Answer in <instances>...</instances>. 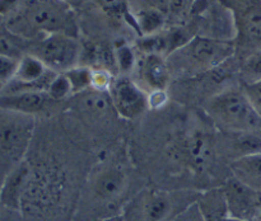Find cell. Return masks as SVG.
<instances>
[{
  "instance_id": "7402d4cb",
  "label": "cell",
  "mask_w": 261,
  "mask_h": 221,
  "mask_svg": "<svg viewBox=\"0 0 261 221\" xmlns=\"http://www.w3.org/2000/svg\"><path fill=\"white\" fill-rule=\"evenodd\" d=\"M115 60H116V66L124 75L133 71L137 65L134 50L126 43H121L120 46L115 47Z\"/></svg>"
},
{
  "instance_id": "2e32d148",
  "label": "cell",
  "mask_w": 261,
  "mask_h": 221,
  "mask_svg": "<svg viewBox=\"0 0 261 221\" xmlns=\"http://www.w3.org/2000/svg\"><path fill=\"white\" fill-rule=\"evenodd\" d=\"M133 15V27L143 36L155 35L163 30L168 15L155 8L130 7Z\"/></svg>"
},
{
  "instance_id": "4fadbf2b",
  "label": "cell",
  "mask_w": 261,
  "mask_h": 221,
  "mask_svg": "<svg viewBox=\"0 0 261 221\" xmlns=\"http://www.w3.org/2000/svg\"><path fill=\"white\" fill-rule=\"evenodd\" d=\"M59 102L54 101L46 91H17L0 94V109L27 116L50 113Z\"/></svg>"
},
{
  "instance_id": "d6a6232c",
  "label": "cell",
  "mask_w": 261,
  "mask_h": 221,
  "mask_svg": "<svg viewBox=\"0 0 261 221\" xmlns=\"http://www.w3.org/2000/svg\"><path fill=\"white\" fill-rule=\"evenodd\" d=\"M226 221H242V220H236V218H232V217H229V218H227Z\"/></svg>"
},
{
  "instance_id": "d4e9b609",
  "label": "cell",
  "mask_w": 261,
  "mask_h": 221,
  "mask_svg": "<svg viewBox=\"0 0 261 221\" xmlns=\"http://www.w3.org/2000/svg\"><path fill=\"white\" fill-rule=\"evenodd\" d=\"M115 76L107 69L92 68L91 76V89L97 91H109Z\"/></svg>"
},
{
  "instance_id": "1f68e13d",
  "label": "cell",
  "mask_w": 261,
  "mask_h": 221,
  "mask_svg": "<svg viewBox=\"0 0 261 221\" xmlns=\"http://www.w3.org/2000/svg\"><path fill=\"white\" fill-rule=\"evenodd\" d=\"M99 221H125V218L122 217L121 213L114 216H109V217H102Z\"/></svg>"
},
{
  "instance_id": "30bf717a",
  "label": "cell",
  "mask_w": 261,
  "mask_h": 221,
  "mask_svg": "<svg viewBox=\"0 0 261 221\" xmlns=\"http://www.w3.org/2000/svg\"><path fill=\"white\" fill-rule=\"evenodd\" d=\"M229 217L242 221L261 220V195L231 177L221 185Z\"/></svg>"
},
{
  "instance_id": "52a82bcc",
  "label": "cell",
  "mask_w": 261,
  "mask_h": 221,
  "mask_svg": "<svg viewBox=\"0 0 261 221\" xmlns=\"http://www.w3.org/2000/svg\"><path fill=\"white\" fill-rule=\"evenodd\" d=\"M232 12L239 43L250 53L261 50V0H222Z\"/></svg>"
},
{
  "instance_id": "9a60e30c",
  "label": "cell",
  "mask_w": 261,
  "mask_h": 221,
  "mask_svg": "<svg viewBox=\"0 0 261 221\" xmlns=\"http://www.w3.org/2000/svg\"><path fill=\"white\" fill-rule=\"evenodd\" d=\"M229 168L232 177L261 195V152L233 159Z\"/></svg>"
},
{
  "instance_id": "9c48e42d",
  "label": "cell",
  "mask_w": 261,
  "mask_h": 221,
  "mask_svg": "<svg viewBox=\"0 0 261 221\" xmlns=\"http://www.w3.org/2000/svg\"><path fill=\"white\" fill-rule=\"evenodd\" d=\"M127 190V175L119 165H102L91 178L93 200L114 211Z\"/></svg>"
},
{
  "instance_id": "836d02e7",
  "label": "cell",
  "mask_w": 261,
  "mask_h": 221,
  "mask_svg": "<svg viewBox=\"0 0 261 221\" xmlns=\"http://www.w3.org/2000/svg\"><path fill=\"white\" fill-rule=\"evenodd\" d=\"M3 23H4V18H3L2 15H0V25H2Z\"/></svg>"
},
{
  "instance_id": "ffe728a7",
  "label": "cell",
  "mask_w": 261,
  "mask_h": 221,
  "mask_svg": "<svg viewBox=\"0 0 261 221\" xmlns=\"http://www.w3.org/2000/svg\"><path fill=\"white\" fill-rule=\"evenodd\" d=\"M46 93L56 102H64L73 96V89H71L70 81L65 74H56L54 76L53 81L48 85Z\"/></svg>"
},
{
  "instance_id": "7c38bea8",
  "label": "cell",
  "mask_w": 261,
  "mask_h": 221,
  "mask_svg": "<svg viewBox=\"0 0 261 221\" xmlns=\"http://www.w3.org/2000/svg\"><path fill=\"white\" fill-rule=\"evenodd\" d=\"M213 141L201 131H193L182 137L175 152L182 163L195 172H203L213 156Z\"/></svg>"
},
{
  "instance_id": "484cf974",
  "label": "cell",
  "mask_w": 261,
  "mask_h": 221,
  "mask_svg": "<svg viewBox=\"0 0 261 221\" xmlns=\"http://www.w3.org/2000/svg\"><path fill=\"white\" fill-rule=\"evenodd\" d=\"M17 58L9 57V56L0 55V84L5 86L14 79L15 73L18 69Z\"/></svg>"
},
{
  "instance_id": "8992f818",
  "label": "cell",
  "mask_w": 261,
  "mask_h": 221,
  "mask_svg": "<svg viewBox=\"0 0 261 221\" xmlns=\"http://www.w3.org/2000/svg\"><path fill=\"white\" fill-rule=\"evenodd\" d=\"M30 53L40 58L48 70L64 74L79 65L82 45L74 36L53 33L35 43Z\"/></svg>"
},
{
  "instance_id": "277c9868",
  "label": "cell",
  "mask_w": 261,
  "mask_h": 221,
  "mask_svg": "<svg viewBox=\"0 0 261 221\" xmlns=\"http://www.w3.org/2000/svg\"><path fill=\"white\" fill-rule=\"evenodd\" d=\"M236 51L234 41H222L205 36H194L188 43L171 53L168 65L189 75L212 71L231 58Z\"/></svg>"
},
{
  "instance_id": "44dd1931",
  "label": "cell",
  "mask_w": 261,
  "mask_h": 221,
  "mask_svg": "<svg viewBox=\"0 0 261 221\" xmlns=\"http://www.w3.org/2000/svg\"><path fill=\"white\" fill-rule=\"evenodd\" d=\"M98 7L111 17H122L132 24L133 17L130 12V0H96Z\"/></svg>"
},
{
  "instance_id": "6da1fadb",
  "label": "cell",
  "mask_w": 261,
  "mask_h": 221,
  "mask_svg": "<svg viewBox=\"0 0 261 221\" xmlns=\"http://www.w3.org/2000/svg\"><path fill=\"white\" fill-rule=\"evenodd\" d=\"M5 25L23 40L53 33L76 37L75 15L65 0H19Z\"/></svg>"
},
{
  "instance_id": "d590c367",
  "label": "cell",
  "mask_w": 261,
  "mask_h": 221,
  "mask_svg": "<svg viewBox=\"0 0 261 221\" xmlns=\"http://www.w3.org/2000/svg\"><path fill=\"white\" fill-rule=\"evenodd\" d=\"M65 2H68V0H65Z\"/></svg>"
},
{
  "instance_id": "5b68a950",
  "label": "cell",
  "mask_w": 261,
  "mask_h": 221,
  "mask_svg": "<svg viewBox=\"0 0 261 221\" xmlns=\"http://www.w3.org/2000/svg\"><path fill=\"white\" fill-rule=\"evenodd\" d=\"M35 131V117L0 109V184L24 162Z\"/></svg>"
},
{
  "instance_id": "ac0fdd59",
  "label": "cell",
  "mask_w": 261,
  "mask_h": 221,
  "mask_svg": "<svg viewBox=\"0 0 261 221\" xmlns=\"http://www.w3.org/2000/svg\"><path fill=\"white\" fill-rule=\"evenodd\" d=\"M23 38L10 32L3 23L0 25V55L20 60L25 55L23 52Z\"/></svg>"
},
{
  "instance_id": "e575fe53",
  "label": "cell",
  "mask_w": 261,
  "mask_h": 221,
  "mask_svg": "<svg viewBox=\"0 0 261 221\" xmlns=\"http://www.w3.org/2000/svg\"><path fill=\"white\" fill-rule=\"evenodd\" d=\"M3 89H4V86H3V85H2V84H0V94H2Z\"/></svg>"
},
{
  "instance_id": "603a6c76",
  "label": "cell",
  "mask_w": 261,
  "mask_h": 221,
  "mask_svg": "<svg viewBox=\"0 0 261 221\" xmlns=\"http://www.w3.org/2000/svg\"><path fill=\"white\" fill-rule=\"evenodd\" d=\"M242 75L245 83H254L261 80V50L246 56L242 64Z\"/></svg>"
},
{
  "instance_id": "f546056e",
  "label": "cell",
  "mask_w": 261,
  "mask_h": 221,
  "mask_svg": "<svg viewBox=\"0 0 261 221\" xmlns=\"http://www.w3.org/2000/svg\"><path fill=\"white\" fill-rule=\"evenodd\" d=\"M135 7H150L161 10L168 15V7H170V0H137Z\"/></svg>"
},
{
  "instance_id": "3957f363",
  "label": "cell",
  "mask_w": 261,
  "mask_h": 221,
  "mask_svg": "<svg viewBox=\"0 0 261 221\" xmlns=\"http://www.w3.org/2000/svg\"><path fill=\"white\" fill-rule=\"evenodd\" d=\"M213 123L224 132L261 131V117L242 89H224L204 106Z\"/></svg>"
},
{
  "instance_id": "ba28073f",
  "label": "cell",
  "mask_w": 261,
  "mask_h": 221,
  "mask_svg": "<svg viewBox=\"0 0 261 221\" xmlns=\"http://www.w3.org/2000/svg\"><path fill=\"white\" fill-rule=\"evenodd\" d=\"M112 108L125 119H135L148 109V93L127 75L115 78L109 89Z\"/></svg>"
},
{
  "instance_id": "7a4b0ae2",
  "label": "cell",
  "mask_w": 261,
  "mask_h": 221,
  "mask_svg": "<svg viewBox=\"0 0 261 221\" xmlns=\"http://www.w3.org/2000/svg\"><path fill=\"white\" fill-rule=\"evenodd\" d=\"M194 191L143 190L122 207L125 221H172L198 201Z\"/></svg>"
},
{
  "instance_id": "8fae6325",
  "label": "cell",
  "mask_w": 261,
  "mask_h": 221,
  "mask_svg": "<svg viewBox=\"0 0 261 221\" xmlns=\"http://www.w3.org/2000/svg\"><path fill=\"white\" fill-rule=\"evenodd\" d=\"M137 81L147 93L153 90H167L170 85L171 71L168 61L165 56L155 53H143L135 65Z\"/></svg>"
},
{
  "instance_id": "f1b7e54d",
  "label": "cell",
  "mask_w": 261,
  "mask_h": 221,
  "mask_svg": "<svg viewBox=\"0 0 261 221\" xmlns=\"http://www.w3.org/2000/svg\"><path fill=\"white\" fill-rule=\"evenodd\" d=\"M172 221H205L200 210L198 207V203H193L190 207L186 208L184 212H181L177 217L173 218Z\"/></svg>"
},
{
  "instance_id": "83f0119b",
  "label": "cell",
  "mask_w": 261,
  "mask_h": 221,
  "mask_svg": "<svg viewBox=\"0 0 261 221\" xmlns=\"http://www.w3.org/2000/svg\"><path fill=\"white\" fill-rule=\"evenodd\" d=\"M167 90H153L148 93V108L160 109L167 103Z\"/></svg>"
},
{
  "instance_id": "4316f807",
  "label": "cell",
  "mask_w": 261,
  "mask_h": 221,
  "mask_svg": "<svg viewBox=\"0 0 261 221\" xmlns=\"http://www.w3.org/2000/svg\"><path fill=\"white\" fill-rule=\"evenodd\" d=\"M242 90L245 91L249 101L251 102L254 108L261 117V80L254 81V83H245Z\"/></svg>"
},
{
  "instance_id": "e0dca14e",
  "label": "cell",
  "mask_w": 261,
  "mask_h": 221,
  "mask_svg": "<svg viewBox=\"0 0 261 221\" xmlns=\"http://www.w3.org/2000/svg\"><path fill=\"white\" fill-rule=\"evenodd\" d=\"M196 203L205 221H226L229 218L226 198L221 187L200 193Z\"/></svg>"
},
{
  "instance_id": "4dcf8cb0",
  "label": "cell",
  "mask_w": 261,
  "mask_h": 221,
  "mask_svg": "<svg viewBox=\"0 0 261 221\" xmlns=\"http://www.w3.org/2000/svg\"><path fill=\"white\" fill-rule=\"evenodd\" d=\"M19 0H0V15L3 18L8 17L17 9Z\"/></svg>"
},
{
  "instance_id": "cb8c5ba5",
  "label": "cell",
  "mask_w": 261,
  "mask_h": 221,
  "mask_svg": "<svg viewBox=\"0 0 261 221\" xmlns=\"http://www.w3.org/2000/svg\"><path fill=\"white\" fill-rule=\"evenodd\" d=\"M196 2L198 0H170L168 17L176 22H182L189 15L193 14Z\"/></svg>"
},
{
  "instance_id": "d6986e66",
  "label": "cell",
  "mask_w": 261,
  "mask_h": 221,
  "mask_svg": "<svg viewBox=\"0 0 261 221\" xmlns=\"http://www.w3.org/2000/svg\"><path fill=\"white\" fill-rule=\"evenodd\" d=\"M65 74L70 81L73 94H81L91 89V76L92 68L86 65H78L75 68L70 69Z\"/></svg>"
},
{
  "instance_id": "5bb4252c",
  "label": "cell",
  "mask_w": 261,
  "mask_h": 221,
  "mask_svg": "<svg viewBox=\"0 0 261 221\" xmlns=\"http://www.w3.org/2000/svg\"><path fill=\"white\" fill-rule=\"evenodd\" d=\"M28 182L30 167L23 162L0 184V203L9 210L19 211Z\"/></svg>"
}]
</instances>
